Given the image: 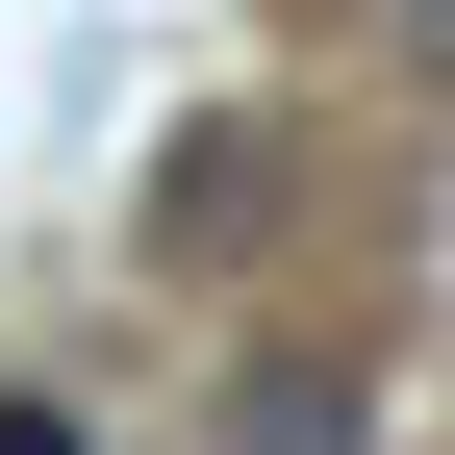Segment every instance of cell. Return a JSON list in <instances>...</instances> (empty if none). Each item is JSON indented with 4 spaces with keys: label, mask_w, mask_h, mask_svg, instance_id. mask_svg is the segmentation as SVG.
<instances>
[{
    "label": "cell",
    "mask_w": 455,
    "mask_h": 455,
    "mask_svg": "<svg viewBox=\"0 0 455 455\" xmlns=\"http://www.w3.org/2000/svg\"><path fill=\"white\" fill-rule=\"evenodd\" d=\"M253 203H278V127H178L152 152V253H253Z\"/></svg>",
    "instance_id": "cell-1"
},
{
    "label": "cell",
    "mask_w": 455,
    "mask_h": 455,
    "mask_svg": "<svg viewBox=\"0 0 455 455\" xmlns=\"http://www.w3.org/2000/svg\"><path fill=\"white\" fill-rule=\"evenodd\" d=\"M228 455H355V379H329V355H253V379H228Z\"/></svg>",
    "instance_id": "cell-2"
},
{
    "label": "cell",
    "mask_w": 455,
    "mask_h": 455,
    "mask_svg": "<svg viewBox=\"0 0 455 455\" xmlns=\"http://www.w3.org/2000/svg\"><path fill=\"white\" fill-rule=\"evenodd\" d=\"M0 455H101V430H76V405H0Z\"/></svg>",
    "instance_id": "cell-3"
}]
</instances>
